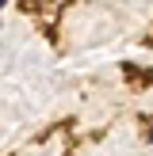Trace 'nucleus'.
I'll return each instance as SVG.
<instances>
[{
	"label": "nucleus",
	"mask_w": 153,
	"mask_h": 156,
	"mask_svg": "<svg viewBox=\"0 0 153 156\" xmlns=\"http://www.w3.org/2000/svg\"><path fill=\"white\" fill-rule=\"evenodd\" d=\"M4 4H8V0H0V8H4Z\"/></svg>",
	"instance_id": "f257e3e1"
}]
</instances>
